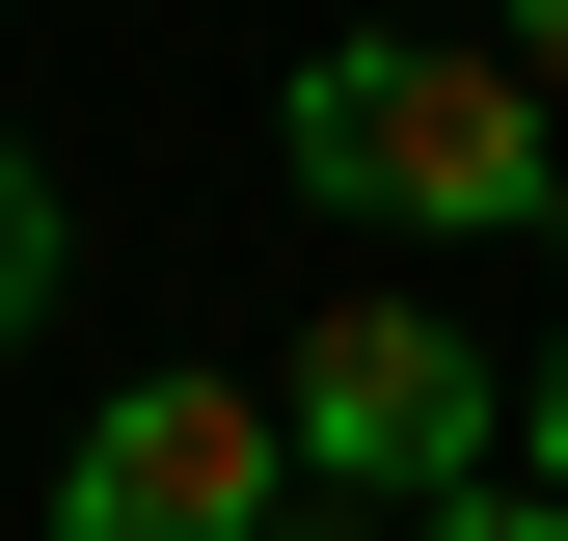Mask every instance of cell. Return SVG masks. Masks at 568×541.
<instances>
[{
	"mask_svg": "<svg viewBox=\"0 0 568 541\" xmlns=\"http://www.w3.org/2000/svg\"><path fill=\"white\" fill-rule=\"evenodd\" d=\"M487 54H515V82H541V109H568V0H487Z\"/></svg>",
	"mask_w": 568,
	"mask_h": 541,
	"instance_id": "obj_7",
	"label": "cell"
},
{
	"mask_svg": "<svg viewBox=\"0 0 568 541\" xmlns=\"http://www.w3.org/2000/svg\"><path fill=\"white\" fill-rule=\"evenodd\" d=\"M54 270H82V217H54V163H28V135H0V353H28V325H54Z\"/></svg>",
	"mask_w": 568,
	"mask_h": 541,
	"instance_id": "obj_4",
	"label": "cell"
},
{
	"mask_svg": "<svg viewBox=\"0 0 568 541\" xmlns=\"http://www.w3.org/2000/svg\"><path fill=\"white\" fill-rule=\"evenodd\" d=\"M298 514V433H271V379H135L54 433V541H271Z\"/></svg>",
	"mask_w": 568,
	"mask_h": 541,
	"instance_id": "obj_3",
	"label": "cell"
},
{
	"mask_svg": "<svg viewBox=\"0 0 568 541\" xmlns=\"http://www.w3.org/2000/svg\"><path fill=\"white\" fill-rule=\"evenodd\" d=\"M406 541H568V488H515V460H487V488H434Z\"/></svg>",
	"mask_w": 568,
	"mask_h": 541,
	"instance_id": "obj_5",
	"label": "cell"
},
{
	"mask_svg": "<svg viewBox=\"0 0 568 541\" xmlns=\"http://www.w3.org/2000/svg\"><path fill=\"white\" fill-rule=\"evenodd\" d=\"M271 433H298V488H352V514H434V488L515 460V379H487L434 298H325L298 353H271Z\"/></svg>",
	"mask_w": 568,
	"mask_h": 541,
	"instance_id": "obj_2",
	"label": "cell"
},
{
	"mask_svg": "<svg viewBox=\"0 0 568 541\" xmlns=\"http://www.w3.org/2000/svg\"><path fill=\"white\" fill-rule=\"evenodd\" d=\"M568 244V217H541ZM515 488H568V325H541V379H515Z\"/></svg>",
	"mask_w": 568,
	"mask_h": 541,
	"instance_id": "obj_6",
	"label": "cell"
},
{
	"mask_svg": "<svg viewBox=\"0 0 568 541\" xmlns=\"http://www.w3.org/2000/svg\"><path fill=\"white\" fill-rule=\"evenodd\" d=\"M271 541H406V514H352V488H298V514H271Z\"/></svg>",
	"mask_w": 568,
	"mask_h": 541,
	"instance_id": "obj_8",
	"label": "cell"
},
{
	"mask_svg": "<svg viewBox=\"0 0 568 541\" xmlns=\"http://www.w3.org/2000/svg\"><path fill=\"white\" fill-rule=\"evenodd\" d=\"M271 163H298L325 217H406V244L568 217V163H541V82H515L487 28H325L298 82H271Z\"/></svg>",
	"mask_w": 568,
	"mask_h": 541,
	"instance_id": "obj_1",
	"label": "cell"
},
{
	"mask_svg": "<svg viewBox=\"0 0 568 541\" xmlns=\"http://www.w3.org/2000/svg\"><path fill=\"white\" fill-rule=\"evenodd\" d=\"M379 28H406V0H379Z\"/></svg>",
	"mask_w": 568,
	"mask_h": 541,
	"instance_id": "obj_9",
	"label": "cell"
}]
</instances>
